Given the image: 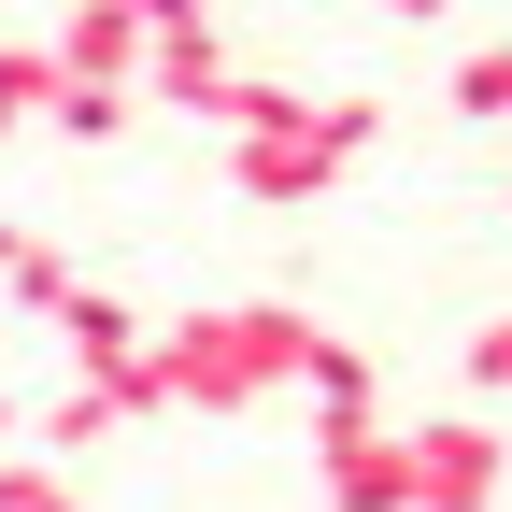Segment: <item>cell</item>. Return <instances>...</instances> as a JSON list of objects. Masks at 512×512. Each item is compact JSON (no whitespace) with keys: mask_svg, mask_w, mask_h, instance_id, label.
<instances>
[{"mask_svg":"<svg viewBox=\"0 0 512 512\" xmlns=\"http://www.w3.org/2000/svg\"><path fill=\"white\" fill-rule=\"evenodd\" d=\"M143 370H157V413H256L271 384L313 370V313L299 299H214L185 328H157Z\"/></svg>","mask_w":512,"mask_h":512,"instance_id":"obj_1","label":"cell"},{"mask_svg":"<svg viewBox=\"0 0 512 512\" xmlns=\"http://www.w3.org/2000/svg\"><path fill=\"white\" fill-rule=\"evenodd\" d=\"M384 100H299V86H228V185L242 200H328V185L370 157Z\"/></svg>","mask_w":512,"mask_h":512,"instance_id":"obj_2","label":"cell"},{"mask_svg":"<svg viewBox=\"0 0 512 512\" xmlns=\"http://www.w3.org/2000/svg\"><path fill=\"white\" fill-rule=\"evenodd\" d=\"M143 86H157L171 114H214V128H228V86H242V57H228V29H214V15L157 0V15H143Z\"/></svg>","mask_w":512,"mask_h":512,"instance_id":"obj_3","label":"cell"},{"mask_svg":"<svg viewBox=\"0 0 512 512\" xmlns=\"http://www.w3.org/2000/svg\"><path fill=\"white\" fill-rule=\"evenodd\" d=\"M413 441V512H498V427L484 413H441V427H399Z\"/></svg>","mask_w":512,"mask_h":512,"instance_id":"obj_4","label":"cell"},{"mask_svg":"<svg viewBox=\"0 0 512 512\" xmlns=\"http://www.w3.org/2000/svg\"><path fill=\"white\" fill-rule=\"evenodd\" d=\"M313 470H328V512H413V441L399 427H328L313 441Z\"/></svg>","mask_w":512,"mask_h":512,"instance_id":"obj_5","label":"cell"},{"mask_svg":"<svg viewBox=\"0 0 512 512\" xmlns=\"http://www.w3.org/2000/svg\"><path fill=\"white\" fill-rule=\"evenodd\" d=\"M43 57H57V86H128L143 72V0H72L43 29Z\"/></svg>","mask_w":512,"mask_h":512,"instance_id":"obj_6","label":"cell"},{"mask_svg":"<svg viewBox=\"0 0 512 512\" xmlns=\"http://www.w3.org/2000/svg\"><path fill=\"white\" fill-rule=\"evenodd\" d=\"M57 342H72V384H114V370H143V342H157V328H143L114 285H86L72 313H57Z\"/></svg>","mask_w":512,"mask_h":512,"instance_id":"obj_7","label":"cell"},{"mask_svg":"<svg viewBox=\"0 0 512 512\" xmlns=\"http://www.w3.org/2000/svg\"><path fill=\"white\" fill-rule=\"evenodd\" d=\"M299 384H313V413H328V427H370V399H384V370H370L356 342H328V328H313V370H299Z\"/></svg>","mask_w":512,"mask_h":512,"instance_id":"obj_8","label":"cell"},{"mask_svg":"<svg viewBox=\"0 0 512 512\" xmlns=\"http://www.w3.org/2000/svg\"><path fill=\"white\" fill-rule=\"evenodd\" d=\"M29 114H57V57H43V29H0V143Z\"/></svg>","mask_w":512,"mask_h":512,"instance_id":"obj_9","label":"cell"},{"mask_svg":"<svg viewBox=\"0 0 512 512\" xmlns=\"http://www.w3.org/2000/svg\"><path fill=\"white\" fill-rule=\"evenodd\" d=\"M86 299V271H72V256H57V242H15V271H0V313H72Z\"/></svg>","mask_w":512,"mask_h":512,"instance_id":"obj_10","label":"cell"},{"mask_svg":"<svg viewBox=\"0 0 512 512\" xmlns=\"http://www.w3.org/2000/svg\"><path fill=\"white\" fill-rule=\"evenodd\" d=\"M0 512H86L57 456H0Z\"/></svg>","mask_w":512,"mask_h":512,"instance_id":"obj_11","label":"cell"},{"mask_svg":"<svg viewBox=\"0 0 512 512\" xmlns=\"http://www.w3.org/2000/svg\"><path fill=\"white\" fill-rule=\"evenodd\" d=\"M100 427H128V413L100 399V384H72V399H57V413H43V456H86V441H100Z\"/></svg>","mask_w":512,"mask_h":512,"instance_id":"obj_12","label":"cell"},{"mask_svg":"<svg viewBox=\"0 0 512 512\" xmlns=\"http://www.w3.org/2000/svg\"><path fill=\"white\" fill-rule=\"evenodd\" d=\"M57 128L72 143H128V86H57Z\"/></svg>","mask_w":512,"mask_h":512,"instance_id":"obj_13","label":"cell"},{"mask_svg":"<svg viewBox=\"0 0 512 512\" xmlns=\"http://www.w3.org/2000/svg\"><path fill=\"white\" fill-rule=\"evenodd\" d=\"M456 114H512V43H470L456 57Z\"/></svg>","mask_w":512,"mask_h":512,"instance_id":"obj_14","label":"cell"},{"mask_svg":"<svg viewBox=\"0 0 512 512\" xmlns=\"http://www.w3.org/2000/svg\"><path fill=\"white\" fill-rule=\"evenodd\" d=\"M470 384H484V399H512V313H484V328H470V356H456Z\"/></svg>","mask_w":512,"mask_h":512,"instance_id":"obj_15","label":"cell"},{"mask_svg":"<svg viewBox=\"0 0 512 512\" xmlns=\"http://www.w3.org/2000/svg\"><path fill=\"white\" fill-rule=\"evenodd\" d=\"M15 242H29V228H0V271H15Z\"/></svg>","mask_w":512,"mask_h":512,"instance_id":"obj_16","label":"cell"},{"mask_svg":"<svg viewBox=\"0 0 512 512\" xmlns=\"http://www.w3.org/2000/svg\"><path fill=\"white\" fill-rule=\"evenodd\" d=\"M0 441H15V399H0Z\"/></svg>","mask_w":512,"mask_h":512,"instance_id":"obj_17","label":"cell"}]
</instances>
